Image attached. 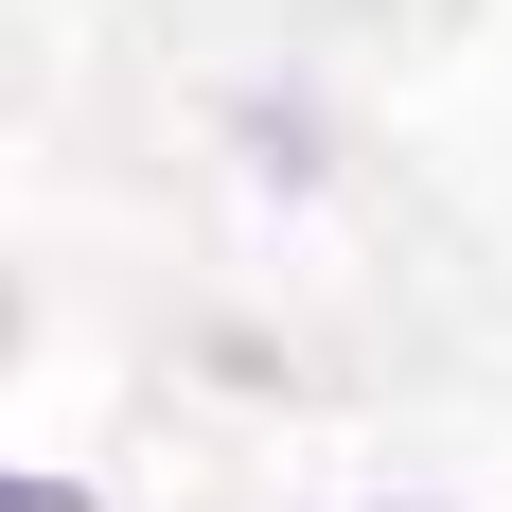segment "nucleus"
Masks as SVG:
<instances>
[{
  "label": "nucleus",
  "mask_w": 512,
  "mask_h": 512,
  "mask_svg": "<svg viewBox=\"0 0 512 512\" xmlns=\"http://www.w3.org/2000/svg\"><path fill=\"white\" fill-rule=\"evenodd\" d=\"M0 512H89V495H71V477H0Z\"/></svg>",
  "instance_id": "obj_1"
}]
</instances>
